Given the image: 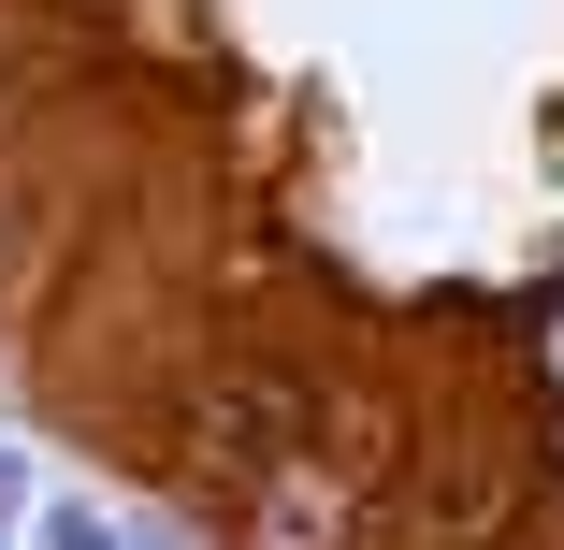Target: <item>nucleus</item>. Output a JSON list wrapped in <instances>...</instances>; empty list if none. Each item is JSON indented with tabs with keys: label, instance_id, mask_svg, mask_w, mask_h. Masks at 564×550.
Returning a JSON list of instances; mask_svg holds the SVG:
<instances>
[{
	"label": "nucleus",
	"instance_id": "nucleus-1",
	"mask_svg": "<svg viewBox=\"0 0 564 550\" xmlns=\"http://www.w3.org/2000/svg\"><path fill=\"white\" fill-rule=\"evenodd\" d=\"M188 450H203V478H232V493L275 478V464L304 450V391H290V377H217L203 420H188Z\"/></svg>",
	"mask_w": 564,
	"mask_h": 550
}]
</instances>
